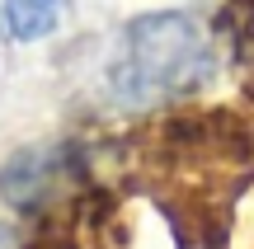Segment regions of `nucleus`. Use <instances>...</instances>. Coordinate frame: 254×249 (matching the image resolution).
<instances>
[{
    "label": "nucleus",
    "instance_id": "7ed1b4c3",
    "mask_svg": "<svg viewBox=\"0 0 254 249\" xmlns=\"http://www.w3.org/2000/svg\"><path fill=\"white\" fill-rule=\"evenodd\" d=\"M66 14V0H5V28L19 43H38V38L57 33Z\"/></svg>",
    "mask_w": 254,
    "mask_h": 249
},
{
    "label": "nucleus",
    "instance_id": "20e7f679",
    "mask_svg": "<svg viewBox=\"0 0 254 249\" xmlns=\"http://www.w3.org/2000/svg\"><path fill=\"white\" fill-rule=\"evenodd\" d=\"M28 249H75V235H71V231H57V226H47V231L38 235Z\"/></svg>",
    "mask_w": 254,
    "mask_h": 249
},
{
    "label": "nucleus",
    "instance_id": "f03ea898",
    "mask_svg": "<svg viewBox=\"0 0 254 249\" xmlns=\"http://www.w3.org/2000/svg\"><path fill=\"white\" fill-rule=\"evenodd\" d=\"M62 174H66V146H28L0 169V193H5L9 207L33 212L52 198Z\"/></svg>",
    "mask_w": 254,
    "mask_h": 249
},
{
    "label": "nucleus",
    "instance_id": "f257e3e1",
    "mask_svg": "<svg viewBox=\"0 0 254 249\" xmlns=\"http://www.w3.org/2000/svg\"><path fill=\"white\" fill-rule=\"evenodd\" d=\"M217 71V52L202 24L179 9L136 14L109 61V94L123 108H160L189 99Z\"/></svg>",
    "mask_w": 254,
    "mask_h": 249
},
{
    "label": "nucleus",
    "instance_id": "39448f33",
    "mask_svg": "<svg viewBox=\"0 0 254 249\" xmlns=\"http://www.w3.org/2000/svg\"><path fill=\"white\" fill-rule=\"evenodd\" d=\"M0 249H19V235H14V231H9V226H5V221H0Z\"/></svg>",
    "mask_w": 254,
    "mask_h": 249
}]
</instances>
